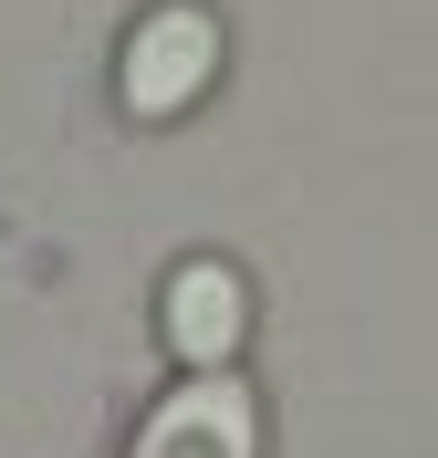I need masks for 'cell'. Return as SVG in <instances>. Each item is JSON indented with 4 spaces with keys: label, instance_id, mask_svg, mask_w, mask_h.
I'll use <instances>...</instances> for the list:
<instances>
[{
    "label": "cell",
    "instance_id": "cell-1",
    "mask_svg": "<svg viewBox=\"0 0 438 458\" xmlns=\"http://www.w3.org/2000/svg\"><path fill=\"white\" fill-rule=\"evenodd\" d=\"M219 63H230V31L209 0H157L136 11L116 42V105L136 125H177V114H199L209 84H219Z\"/></svg>",
    "mask_w": 438,
    "mask_h": 458
},
{
    "label": "cell",
    "instance_id": "cell-2",
    "mask_svg": "<svg viewBox=\"0 0 438 458\" xmlns=\"http://www.w3.org/2000/svg\"><path fill=\"white\" fill-rule=\"evenodd\" d=\"M262 448H271V417H262V386L240 365L177 375L125 437V458H262Z\"/></svg>",
    "mask_w": 438,
    "mask_h": 458
},
{
    "label": "cell",
    "instance_id": "cell-3",
    "mask_svg": "<svg viewBox=\"0 0 438 458\" xmlns=\"http://www.w3.org/2000/svg\"><path fill=\"white\" fill-rule=\"evenodd\" d=\"M157 344H167L188 375H219L251 354V271L219 250H188L167 260V282H157Z\"/></svg>",
    "mask_w": 438,
    "mask_h": 458
}]
</instances>
